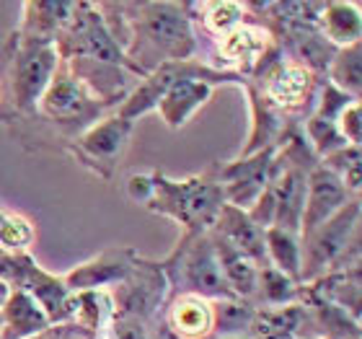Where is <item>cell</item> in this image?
I'll list each match as a JSON object with an SVG mask.
<instances>
[{"instance_id": "1", "label": "cell", "mask_w": 362, "mask_h": 339, "mask_svg": "<svg viewBox=\"0 0 362 339\" xmlns=\"http://www.w3.org/2000/svg\"><path fill=\"white\" fill-rule=\"evenodd\" d=\"M140 18H135L132 37H140V54H153V68L163 62H184L194 52V34L189 26L184 8L176 3H145L135 6Z\"/></svg>"}, {"instance_id": "2", "label": "cell", "mask_w": 362, "mask_h": 339, "mask_svg": "<svg viewBox=\"0 0 362 339\" xmlns=\"http://www.w3.org/2000/svg\"><path fill=\"white\" fill-rule=\"evenodd\" d=\"M223 205H226V195L218 181H171L166 176H153V197L148 207L174 218L181 226L204 231L207 226L218 223Z\"/></svg>"}, {"instance_id": "3", "label": "cell", "mask_w": 362, "mask_h": 339, "mask_svg": "<svg viewBox=\"0 0 362 339\" xmlns=\"http://www.w3.org/2000/svg\"><path fill=\"white\" fill-rule=\"evenodd\" d=\"M60 70V50L52 39H23L13 60V98L18 109H34Z\"/></svg>"}, {"instance_id": "4", "label": "cell", "mask_w": 362, "mask_h": 339, "mask_svg": "<svg viewBox=\"0 0 362 339\" xmlns=\"http://www.w3.org/2000/svg\"><path fill=\"white\" fill-rule=\"evenodd\" d=\"M357 220H360V202H347L334 218H329L324 226H318L316 231L305 236L308 251H305L300 277H313L321 270H326L337 256L344 254L349 234L357 231Z\"/></svg>"}, {"instance_id": "5", "label": "cell", "mask_w": 362, "mask_h": 339, "mask_svg": "<svg viewBox=\"0 0 362 339\" xmlns=\"http://www.w3.org/2000/svg\"><path fill=\"white\" fill-rule=\"evenodd\" d=\"M272 166H274V151L264 148L257 151L254 156H246L243 161H235L223 171V195L228 202L238 210L249 212L259 202V197L264 195L269 187Z\"/></svg>"}, {"instance_id": "6", "label": "cell", "mask_w": 362, "mask_h": 339, "mask_svg": "<svg viewBox=\"0 0 362 339\" xmlns=\"http://www.w3.org/2000/svg\"><path fill=\"white\" fill-rule=\"evenodd\" d=\"M93 109H96V98L90 96L73 73H65V70L54 73L47 91L39 98V112L60 125H81L90 120Z\"/></svg>"}, {"instance_id": "7", "label": "cell", "mask_w": 362, "mask_h": 339, "mask_svg": "<svg viewBox=\"0 0 362 339\" xmlns=\"http://www.w3.org/2000/svg\"><path fill=\"white\" fill-rule=\"evenodd\" d=\"M349 202V192L341 179L326 166H316L308 173V189H305V205H303L300 234L308 236L326 220Z\"/></svg>"}, {"instance_id": "8", "label": "cell", "mask_w": 362, "mask_h": 339, "mask_svg": "<svg viewBox=\"0 0 362 339\" xmlns=\"http://www.w3.org/2000/svg\"><path fill=\"white\" fill-rule=\"evenodd\" d=\"M184 282H187V293L202 295V298H235L228 287L223 270H220L218 254L212 249L210 239H199L197 246H192V251L184 259Z\"/></svg>"}, {"instance_id": "9", "label": "cell", "mask_w": 362, "mask_h": 339, "mask_svg": "<svg viewBox=\"0 0 362 339\" xmlns=\"http://www.w3.org/2000/svg\"><path fill=\"white\" fill-rule=\"evenodd\" d=\"M129 132H132V122L117 117L101 120L90 125L81 137V151L88 161H93L98 168H112L122 159V153L129 143Z\"/></svg>"}, {"instance_id": "10", "label": "cell", "mask_w": 362, "mask_h": 339, "mask_svg": "<svg viewBox=\"0 0 362 339\" xmlns=\"http://www.w3.org/2000/svg\"><path fill=\"white\" fill-rule=\"evenodd\" d=\"M272 37L269 31L254 23H241L233 31L223 34L220 39V54L228 65L238 70H257L269 52Z\"/></svg>"}, {"instance_id": "11", "label": "cell", "mask_w": 362, "mask_h": 339, "mask_svg": "<svg viewBox=\"0 0 362 339\" xmlns=\"http://www.w3.org/2000/svg\"><path fill=\"white\" fill-rule=\"evenodd\" d=\"M313 91V70L298 62H282L267 78L264 96L272 106L279 109H298L308 101Z\"/></svg>"}, {"instance_id": "12", "label": "cell", "mask_w": 362, "mask_h": 339, "mask_svg": "<svg viewBox=\"0 0 362 339\" xmlns=\"http://www.w3.org/2000/svg\"><path fill=\"white\" fill-rule=\"evenodd\" d=\"M218 236H223L228 243L254 259L259 267H267V246H264V228H259L249 218V212L238 210L233 205H223L218 215Z\"/></svg>"}, {"instance_id": "13", "label": "cell", "mask_w": 362, "mask_h": 339, "mask_svg": "<svg viewBox=\"0 0 362 339\" xmlns=\"http://www.w3.org/2000/svg\"><path fill=\"white\" fill-rule=\"evenodd\" d=\"M168 329L179 339H204L215 332L212 303L202 295L181 293L168 309Z\"/></svg>"}, {"instance_id": "14", "label": "cell", "mask_w": 362, "mask_h": 339, "mask_svg": "<svg viewBox=\"0 0 362 339\" xmlns=\"http://www.w3.org/2000/svg\"><path fill=\"white\" fill-rule=\"evenodd\" d=\"M210 93H212V86L204 78H184V81L174 84L160 96L158 112L168 127L179 130L187 125V120L199 106L207 104Z\"/></svg>"}, {"instance_id": "15", "label": "cell", "mask_w": 362, "mask_h": 339, "mask_svg": "<svg viewBox=\"0 0 362 339\" xmlns=\"http://www.w3.org/2000/svg\"><path fill=\"white\" fill-rule=\"evenodd\" d=\"M212 241V249L218 254V262H220V270H223V277H226L228 287H230V293L233 295H254L259 290V267L254 259L238 251L233 243H228L223 236H215L210 239Z\"/></svg>"}, {"instance_id": "16", "label": "cell", "mask_w": 362, "mask_h": 339, "mask_svg": "<svg viewBox=\"0 0 362 339\" xmlns=\"http://www.w3.org/2000/svg\"><path fill=\"white\" fill-rule=\"evenodd\" d=\"M318 21H321V37L329 45H337L341 50L360 45V3H324Z\"/></svg>"}, {"instance_id": "17", "label": "cell", "mask_w": 362, "mask_h": 339, "mask_svg": "<svg viewBox=\"0 0 362 339\" xmlns=\"http://www.w3.org/2000/svg\"><path fill=\"white\" fill-rule=\"evenodd\" d=\"M47 324H49V316H47V311H42L34 295H29L26 290H16L8 295L3 326L8 329L11 339H23L45 332Z\"/></svg>"}, {"instance_id": "18", "label": "cell", "mask_w": 362, "mask_h": 339, "mask_svg": "<svg viewBox=\"0 0 362 339\" xmlns=\"http://www.w3.org/2000/svg\"><path fill=\"white\" fill-rule=\"evenodd\" d=\"M127 275V254L124 251H106V254H101L93 262H86L76 272H70L65 282L70 287H76V290H93V287H104L109 282L124 280Z\"/></svg>"}, {"instance_id": "19", "label": "cell", "mask_w": 362, "mask_h": 339, "mask_svg": "<svg viewBox=\"0 0 362 339\" xmlns=\"http://www.w3.org/2000/svg\"><path fill=\"white\" fill-rule=\"evenodd\" d=\"M267 259L277 272H282L290 280H300L303 272V249L298 241V234L282 231V228H267L264 231Z\"/></svg>"}, {"instance_id": "20", "label": "cell", "mask_w": 362, "mask_h": 339, "mask_svg": "<svg viewBox=\"0 0 362 339\" xmlns=\"http://www.w3.org/2000/svg\"><path fill=\"white\" fill-rule=\"evenodd\" d=\"M332 86L357 98L360 93V45L344 47L332 60Z\"/></svg>"}, {"instance_id": "21", "label": "cell", "mask_w": 362, "mask_h": 339, "mask_svg": "<svg viewBox=\"0 0 362 339\" xmlns=\"http://www.w3.org/2000/svg\"><path fill=\"white\" fill-rule=\"evenodd\" d=\"M212 316H215V329L220 332H246L254 324V311L246 303H238L235 298H226L220 303H212Z\"/></svg>"}, {"instance_id": "22", "label": "cell", "mask_w": 362, "mask_h": 339, "mask_svg": "<svg viewBox=\"0 0 362 339\" xmlns=\"http://www.w3.org/2000/svg\"><path fill=\"white\" fill-rule=\"evenodd\" d=\"M204 23L215 34H228L243 23L246 6L243 3H204Z\"/></svg>"}, {"instance_id": "23", "label": "cell", "mask_w": 362, "mask_h": 339, "mask_svg": "<svg viewBox=\"0 0 362 339\" xmlns=\"http://www.w3.org/2000/svg\"><path fill=\"white\" fill-rule=\"evenodd\" d=\"M259 287H262V293H264V298L272 306H285L295 295V282L290 277H285L282 272L274 270V267H262Z\"/></svg>"}, {"instance_id": "24", "label": "cell", "mask_w": 362, "mask_h": 339, "mask_svg": "<svg viewBox=\"0 0 362 339\" xmlns=\"http://www.w3.org/2000/svg\"><path fill=\"white\" fill-rule=\"evenodd\" d=\"M31 241H34V228H31L29 220L0 212V246H6V249H26Z\"/></svg>"}, {"instance_id": "25", "label": "cell", "mask_w": 362, "mask_h": 339, "mask_svg": "<svg viewBox=\"0 0 362 339\" xmlns=\"http://www.w3.org/2000/svg\"><path fill=\"white\" fill-rule=\"evenodd\" d=\"M337 130H339V135L344 137V143L360 148V104H357V101H352V104L337 117Z\"/></svg>"}, {"instance_id": "26", "label": "cell", "mask_w": 362, "mask_h": 339, "mask_svg": "<svg viewBox=\"0 0 362 339\" xmlns=\"http://www.w3.org/2000/svg\"><path fill=\"white\" fill-rule=\"evenodd\" d=\"M127 195L140 205H148L153 197V176H132L127 181Z\"/></svg>"}, {"instance_id": "27", "label": "cell", "mask_w": 362, "mask_h": 339, "mask_svg": "<svg viewBox=\"0 0 362 339\" xmlns=\"http://www.w3.org/2000/svg\"><path fill=\"white\" fill-rule=\"evenodd\" d=\"M0 326H3V314H0Z\"/></svg>"}, {"instance_id": "28", "label": "cell", "mask_w": 362, "mask_h": 339, "mask_svg": "<svg viewBox=\"0 0 362 339\" xmlns=\"http://www.w3.org/2000/svg\"><path fill=\"white\" fill-rule=\"evenodd\" d=\"M235 339H238V337H235Z\"/></svg>"}]
</instances>
